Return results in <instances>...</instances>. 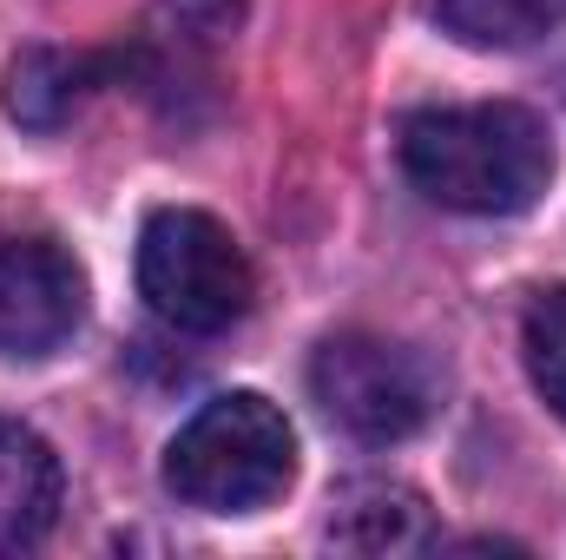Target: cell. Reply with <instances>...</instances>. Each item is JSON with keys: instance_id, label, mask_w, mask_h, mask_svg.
<instances>
[{"instance_id": "6da1fadb", "label": "cell", "mask_w": 566, "mask_h": 560, "mask_svg": "<svg viewBox=\"0 0 566 560\" xmlns=\"http://www.w3.org/2000/svg\"><path fill=\"white\" fill-rule=\"evenodd\" d=\"M560 145L534 106L481 100V106H428L402 120V172L441 211L514 218L534 211L554 185Z\"/></svg>"}, {"instance_id": "7a4b0ae2", "label": "cell", "mask_w": 566, "mask_h": 560, "mask_svg": "<svg viewBox=\"0 0 566 560\" xmlns=\"http://www.w3.org/2000/svg\"><path fill=\"white\" fill-rule=\"evenodd\" d=\"M296 475V428L271 396H211L165 448V488L198 515H258Z\"/></svg>"}, {"instance_id": "3957f363", "label": "cell", "mask_w": 566, "mask_h": 560, "mask_svg": "<svg viewBox=\"0 0 566 560\" xmlns=\"http://www.w3.org/2000/svg\"><path fill=\"white\" fill-rule=\"evenodd\" d=\"M139 297L171 330L218 336L251 310L258 278L231 225H218L211 211L171 205V211H151L139 231Z\"/></svg>"}, {"instance_id": "277c9868", "label": "cell", "mask_w": 566, "mask_h": 560, "mask_svg": "<svg viewBox=\"0 0 566 560\" xmlns=\"http://www.w3.org/2000/svg\"><path fill=\"white\" fill-rule=\"evenodd\" d=\"M310 396L356 442H409L441 403V376L422 350L369 330H343L310 356Z\"/></svg>"}, {"instance_id": "5b68a950", "label": "cell", "mask_w": 566, "mask_h": 560, "mask_svg": "<svg viewBox=\"0 0 566 560\" xmlns=\"http://www.w3.org/2000/svg\"><path fill=\"white\" fill-rule=\"evenodd\" d=\"M86 323V271L53 238H0V356L40 363Z\"/></svg>"}, {"instance_id": "8992f818", "label": "cell", "mask_w": 566, "mask_h": 560, "mask_svg": "<svg viewBox=\"0 0 566 560\" xmlns=\"http://www.w3.org/2000/svg\"><path fill=\"white\" fill-rule=\"evenodd\" d=\"M428 535H434L428 501L409 481L363 475V481H343L329 501V541L349 554H416L428 548Z\"/></svg>"}, {"instance_id": "52a82bcc", "label": "cell", "mask_w": 566, "mask_h": 560, "mask_svg": "<svg viewBox=\"0 0 566 560\" xmlns=\"http://www.w3.org/2000/svg\"><path fill=\"white\" fill-rule=\"evenodd\" d=\"M60 515V455L27 428L0 416V554L33 548Z\"/></svg>"}, {"instance_id": "ba28073f", "label": "cell", "mask_w": 566, "mask_h": 560, "mask_svg": "<svg viewBox=\"0 0 566 560\" xmlns=\"http://www.w3.org/2000/svg\"><path fill=\"white\" fill-rule=\"evenodd\" d=\"M86 93H93V60H86V53H60V46H27V53H13L7 86H0L7 113H13L20 126H33V133L66 126Z\"/></svg>"}, {"instance_id": "9c48e42d", "label": "cell", "mask_w": 566, "mask_h": 560, "mask_svg": "<svg viewBox=\"0 0 566 560\" xmlns=\"http://www.w3.org/2000/svg\"><path fill=\"white\" fill-rule=\"evenodd\" d=\"M434 20L481 53H507V46H534L541 33H554L566 20V0H434Z\"/></svg>"}, {"instance_id": "30bf717a", "label": "cell", "mask_w": 566, "mask_h": 560, "mask_svg": "<svg viewBox=\"0 0 566 560\" xmlns=\"http://www.w3.org/2000/svg\"><path fill=\"white\" fill-rule=\"evenodd\" d=\"M521 350H527V376L541 390V403L566 422V283L541 290L527 303V323H521Z\"/></svg>"}, {"instance_id": "8fae6325", "label": "cell", "mask_w": 566, "mask_h": 560, "mask_svg": "<svg viewBox=\"0 0 566 560\" xmlns=\"http://www.w3.org/2000/svg\"><path fill=\"white\" fill-rule=\"evenodd\" d=\"M244 0H158V20H171V40H191V46H211L238 27Z\"/></svg>"}]
</instances>
